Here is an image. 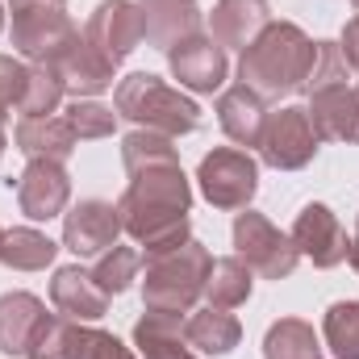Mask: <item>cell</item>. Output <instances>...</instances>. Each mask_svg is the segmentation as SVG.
Masks as SVG:
<instances>
[{"mask_svg": "<svg viewBox=\"0 0 359 359\" xmlns=\"http://www.w3.org/2000/svg\"><path fill=\"white\" fill-rule=\"evenodd\" d=\"M59 100H63V84H59V76L46 67V63H38V67H29V80H25V92H21V117H46V113H55L59 109Z\"/></svg>", "mask_w": 359, "mask_h": 359, "instance_id": "obj_30", "label": "cell"}, {"mask_svg": "<svg viewBox=\"0 0 359 359\" xmlns=\"http://www.w3.org/2000/svg\"><path fill=\"white\" fill-rule=\"evenodd\" d=\"M347 259H351V268L359 271V234L351 238V251H347Z\"/></svg>", "mask_w": 359, "mask_h": 359, "instance_id": "obj_36", "label": "cell"}, {"mask_svg": "<svg viewBox=\"0 0 359 359\" xmlns=\"http://www.w3.org/2000/svg\"><path fill=\"white\" fill-rule=\"evenodd\" d=\"M0 29H4V13H0Z\"/></svg>", "mask_w": 359, "mask_h": 359, "instance_id": "obj_38", "label": "cell"}, {"mask_svg": "<svg viewBox=\"0 0 359 359\" xmlns=\"http://www.w3.org/2000/svg\"><path fill=\"white\" fill-rule=\"evenodd\" d=\"M4 147H8V138H4V126H0V155H4Z\"/></svg>", "mask_w": 359, "mask_h": 359, "instance_id": "obj_37", "label": "cell"}, {"mask_svg": "<svg viewBox=\"0 0 359 359\" xmlns=\"http://www.w3.org/2000/svg\"><path fill=\"white\" fill-rule=\"evenodd\" d=\"M268 25V0H217V8L209 13V38L222 50H247Z\"/></svg>", "mask_w": 359, "mask_h": 359, "instance_id": "obj_16", "label": "cell"}, {"mask_svg": "<svg viewBox=\"0 0 359 359\" xmlns=\"http://www.w3.org/2000/svg\"><path fill=\"white\" fill-rule=\"evenodd\" d=\"M184 339H188V347H196V351H205V355H226V351L238 347L243 326H238L234 313L209 305V309H196V313L184 322Z\"/></svg>", "mask_w": 359, "mask_h": 359, "instance_id": "obj_23", "label": "cell"}, {"mask_svg": "<svg viewBox=\"0 0 359 359\" xmlns=\"http://www.w3.org/2000/svg\"><path fill=\"white\" fill-rule=\"evenodd\" d=\"M13 138H17V151H25L29 159H55V163H63L76 151V142H80L72 134L67 117H55V113H46V117H21Z\"/></svg>", "mask_w": 359, "mask_h": 359, "instance_id": "obj_21", "label": "cell"}, {"mask_svg": "<svg viewBox=\"0 0 359 359\" xmlns=\"http://www.w3.org/2000/svg\"><path fill=\"white\" fill-rule=\"evenodd\" d=\"M25 80H29V67H21L13 55H0V121L13 104H21Z\"/></svg>", "mask_w": 359, "mask_h": 359, "instance_id": "obj_33", "label": "cell"}, {"mask_svg": "<svg viewBox=\"0 0 359 359\" xmlns=\"http://www.w3.org/2000/svg\"><path fill=\"white\" fill-rule=\"evenodd\" d=\"M8 13H13V46L34 63H50L76 38L67 0H8Z\"/></svg>", "mask_w": 359, "mask_h": 359, "instance_id": "obj_5", "label": "cell"}, {"mask_svg": "<svg viewBox=\"0 0 359 359\" xmlns=\"http://www.w3.org/2000/svg\"><path fill=\"white\" fill-rule=\"evenodd\" d=\"M322 334H326V347L334 351V359H359V301L330 305Z\"/></svg>", "mask_w": 359, "mask_h": 359, "instance_id": "obj_29", "label": "cell"}, {"mask_svg": "<svg viewBox=\"0 0 359 359\" xmlns=\"http://www.w3.org/2000/svg\"><path fill=\"white\" fill-rule=\"evenodd\" d=\"M84 38H88L100 55H109L113 63H121L147 38L142 4H134V0H104V4H96V13H92L88 25H84Z\"/></svg>", "mask_w": 359, "mask_h": 359, "instance_id": "obj_9", "label": "cell"}, {"mask_svg": "<svg viewBox=\"0 0 359 359\" xmlns=\"http://www.w3.org/2000/svg\"><path fill=\"white\" fill-rule=\"evenodd\" d=\"M55 255H59V243H50L46 234H38L29 226L4 230V238H0V264L13 271H42L55 264Z\"/></svg>", "mask_w": 359, "mask_h": 359, "instance_id": "obj_24", "label": "cell"}, {"mask_svg": "<svg viewBox=\"0 0 359 359\" xmlns=\"http://www.w3.org/2000/svg\"><path fill=\"white\" fill-rule=\"evenodd\" d=\"M264 359H322L313 326L301 318H280L264 339Z\"/></svg>", "mask_w": 359, "mask_h": 359, "instance_id": "obj_26", "label": "cell"}, {"mask_svg": "<svg viewBox=\"0 0 359 359\" xmlns=\"http://www.w3.org/2000/svg\"><path fill=\"white\" fill-rule=\"evenodd\" d=\"M196 180H201V192H205L209 205H217V209H247V201L259 188V168H255V159L247 151L222 147V151L201 159Z\"/></svg>", "mask_w": 359, "mask_h": 359, "instance_id": "obj_8", "label": "cell"}, {"mask_svg": "<svg viewBox=\"0 0 359 359\" xmlns=\"http://www.w3.org/2000/svg\"><path fill=\"white\" fill-rule=\"evenodd\" d=\"M117 117L134 121L138 130H155L163 138H180V134H192L201 126V109L184 96L180 88L163 84L159 76H147V72H134L117 84Z\"/></svg>", "mask_w": 359, "mask_h": 359, "instance_id": "obj_4", "label": "cell"}, {"mask_svg": "<svg viewBox=\"0 0 359 359\" xmlns=\"http://www.w3.org/2000/svg\"><path fill=\"white\" fill-rule=\"evenodd\" d=\"M134 347L142 351V359H196L188 351L180 313H147L134 326Z\"/></svg>", "mask_w": 359, "mask_h": 359, "instance_id": "obj_22", "label": "cell"}, {"mask_svg": "<svg viewBox=\"0 0 359 359\" xmlns=\"http://www.w3.org/2000/svg\"><path fill=\"white\" fill-rule=\"evenodd\" d=\"M46 67L59 76L63 92H76V96H96V92H104L113 84V72H117V63H113L109 55H100L88 38H80V34H76Z\"/></svg>", "mask_w": 359, "mask_h": 359, "instance_id": "obj_13", "label": "cell"}, {"mask_svg": "<svg viewBox=\"0 0 359 359\" xmlns=\"http://www.w3.org/2000/svg\"><path fill=\"white\" fill-rule=\"evenodd\" d=\"M142 17H147V42L159 50H172L201 25L196 0H142Z\"/></svg>", "mask_w": 359, "mask_h": 359, "instance_id": "obj_20", "label": "cell"}, {"mask_svg": "<svg viewBox=\"0 0 359 359\" xmlns=\"http://www.w3.org/2000/svg\"><path fill=\"white\" fill-rule=\"evenodd\" d=\"M63 117H67V126H72V134H76L80 142L109 138V134H113V126H117V113H113V109H104V104H96V100H72Z\"/></svg>", "mask_w": 359, "mask_h": 359, "instance_id": "obj_32", "label": "cell"}, {"mask_svg": "<svg viewBox=\"0 0 359 359\" xmlns=\"http://www.w3.org/2000/svg\"><path fill=\"white\" fill-rule=\"evenodd\" d=\"M355 8H359V0H355Z\"/></svg>", "mask_w": 359, "mask_h": 359, "instance_id": "obj_41", "label": "cell"}, {"mask_svg": "<svg viewBox=\"0 0 359 359\" xmlns=\"http://www.w3.org/2000/svg\"><path fill=\"white\" fill-rule=\"evenodd\" d=\"M168 63H172V76L180 80V88L217 92L226 84V50L205 34H192V38L176 42L168 50Z\"/></svg>", "mask_w": 359, "mask_h": 359, "instance_id": "obj_14", "label": "cell"}, {"mask_svg": "<svg viewBox=\"0 0 359 359\" xmlns=\"http://www.w3.org/2000/svg\"><path fill=\"white\" fill-rule=\"evenodd\" d=\"M205 297H209L213 309H234V305H243V301L251 297V268H247L238 255L213 259L209 280H205Z\"/></svg>", "mask_w": 359, "mask_h": 359, "instance_id": "obj_25", "label": "cell"}, {"mask_svg": "<svg viewBox=\"0 0 359 359\" xmlns=\"http://www.w3.org/2000/svg\"><path fill=\"white\" fill-rule=\"evenodd\" d=\"M288 238H292L297 251L309 255L318 268H339V264H347V251H351V238H347L343 222H339L326 205H318V201L297 213Z\"/></svg>", "mask_w": 359, "mask_h": 359, "instance_id": "obj_11", "label": "cell"}, {"mask_svg": "<svg viewBox=\"0 0 359 359\" xmlns=\"http://www.w3.org/2000/svg\"><path fill=\"white\" fill-rule=\"evenodd\" d=\"M213 268V255L201 243H184L176 251L147 255V276H142V301L151 313H192L196 297L205 292V280Z\"/></svg>", "mask_w": 359, "mask_h": 359, "instance_id": "obj_3", "label": "cell"}, {"mask_svg": "<svg viewBox=\"0 0 359 359\" xmlns=\"http://www.w3.org/2000/svg\"><path fill=\"white\" fill-rule=\"evenodd\" d=\"M234 255H238L251 271L268 276V280L292 276L297 259H301L297 243H292L284 230H276L268 217L255 213V209H247V213L234 217Z\"/></svg>", "mask_w": 359, "mask_h": 359, "instance_id": "obj_6", "label": "cell"}, {"mask_svg": "<svg viewBox=\"0 0 359 359\" xmlns=\"http://www.w3.org/2000/svg\"><path fill=\"white\" fill-rule=\"evenodd\" d=\"M50 326L46 305L34 292H8L0 297V351L4 355H29L42 339V330Z\"/></svg>", "mask_w": 359, "mask_h": 359, "instance_id": "obj_15", "label": "cell"}, {"mask_svg": "<svg viewBox=\"0 0 359 359\" xmlns=\"http://www.w3.org/2000/svg\"><path fill=\"white\" fill-rule=\"evenodd\" d=\"M0 238H4V230H0Z\"/></svg>", "mask_w": 359, "mask_h": 359, "instance_id": "obj_40", "label": "cell"}, {"mask_svg": "<svg viewBox=\"0 0 359 359\" xmlns=\"http://www.w3.org/2000/svg\"><path fill=\"white\" fill-rule=\"evenodd\" d=\"M50 301L63 318L72 322H96L109 309V292L92 280V271L84 268H59L50 280Z\"/></svg>", "mask_w": 359, "mask_h": 359, "instance_id": "obj_17", "label": "cell"}, {"mask_svg": "<svg viewBox=\"0 0 359 359\" xmlns=\"http://www.w3.org/2000/svg\"><path fill=\"white\" fill-rule=\"evenodd\" d=\"M138 251L134 247H109L104 255H96V268H92V280L109 292V297H117V292H126L130 288V280L138 276Z\"/></svg>", "mask_w": 359, "mask_h": 359, "instance_id": "obj_31", "label": "cell"}, {"mask_svg": "<svg viewBox=\"0 0 359 359\" xmlns=\"http://www.w3.org/2000/svg\"><path fill=\"white\" fill-rule=\"evenodd\" d=\"M217 121H222V130H226L230 142H238V147H259V134H264V121H268L264 96L251 92L247 84L226 88L222 100H217Z\"/></svg>", "mask_w": 359, "mask_h": 359, "instance_id": "obj_18", "label": "cell"}, {"mask_svg": "<svg viewBox=\"0 0 359 359\" xmlns=\"http://www.w3.org/2000/svg\"><path fill=\"white\" fill-rule=\"evenodd\" d=\"M355 234H359V222H355Z\"/></svg>", "mask_w": 359, "mask_h": 359, "instance_id": "obj_39", "label": "cell"}, {"mask_svg": "<svg viewBox=\"0 0 359 359\" xmlns=\"http://www.w3.org/2000/svg\"><path fill=\"white\" fill-rule=\"evenodd\" d=\"M188 205H192V192L180 163L147 168L130 176L126 196L117 201L126 234L142 243L147 255H163L188 243Z\"/></svg>", "mask_w": 359, "mask_h": 359, "instance_id": "obj_1", "label": "cell"}, {"mask_svg": "<svg viewBox=\"0 0 359 359\" xmlns=\"http://www.w3.org/2000/svg\"><path fill=\"white\" fill-rule=\"evenodd\" d=\"M339 46H343L347 67L359 76V17H351V21H347V29H343V42H339Z\"/></svg>", "mask_w": 359, "mask_h": 359, "instance_id": "obj_35", "label": "cell"}, {"mask_svg": "<svg viewBox=\"0 0 359 359\" xmlns=\"http://www.w3.org/2000/svg\"><path fill=\"white\" fill-rule=\"evenodd\" d=\"M347 80H351V67H347V59H343V46H339V42H318L301 92L313 100V96H322V92H330V88H343Z\"/></svg>", "mask_w": 359, "mask_h": 359, "instance_id": "obj_28", "label": "cell"}, {"mask_svg": "<svg viewBox=\"0 0 359 359\" xmlns=\"http://www.w3.org/2000/svg\"><path fill=\"white\" fill-rule=\"evenodd\" d=\"M121 230V209L109 201H80L72 213H63V247L80 259H96L109 247H117Z\"/></svg>", "mask_w": 359, "mask_h": 359, "instance_id": "obj_10", "label": "cell"}, {"mask_svg": "<svg viewBox=\"0 0 359 359\" xmlns=\"http://www.w3.org/2000/svg\"><path fill=\"white\" fill-rule=\"evenodd\" d=\"M121 163H126L130 176H138V172H147V168L180 163V155H176V147H172V138H163V134H155V130H134V134H126V142H121Z\"/></svg>", "mask_w": 359, "mask_h": 359, "instance_id": "obj_27", "label": "cell"}, {"mask_svg": "<svg viewBox=\"0 0 359 359\" xmlns=\"http://www.w3.org/2000/svg\"><path fill=\"white\" fill-rule=\"evenodd\" d=\"M80 359H134V351L126 343H117L113 334H104V330H88V343H84Z\"/></svg>", "mask_w": 359, "mask_h": 359, "instance_id": "obj_34", "label": "cell"}, {"mask_svg": "<svg viewBox=\"0 0 359 359\" xmlns=\"http://www.w3.org/2000/svg\"><path fill=\"white\" fill-rule=\"evenodd\" d=\"M309 117H313L318 138L359 142V88L343 84V88H330V92H322V96H313Z\"/></svg>", "mask_w": 359, "mask_h": 359, "instance_id": "obj_19", "label": "cell"}, {"mask_svg": "<svg viewBox=\"0 0 359 359\" xmlns=\"http://www.w3.org/2000/svg\"><path fill=\"white\" fill-rule=\"evenodd\" d=\"M313 46L305 38L301 25L292 21H271L268 29L243 50V63H238V76L243 84L259 96H284V92H301L305 76H309V63H313Z\"/></svg>", "mask_w": 359, "mask_h": 359, "instance_id": "obj_2", "label": "cell"}, {"mask_svg": "<svg viewBox=\"0 0 359 359\" xmlns=\"http://www.w3.org/2000/svg\"><path fill=\"white\" fill-rule=\"evenodd\" d=\"M318 142L322 138L313 130L309 109L288 104L280 113H268L264 134H259V155H264V163L276 168V172H297V168H305L318 155Z\"/></svg>", "mask_w": 359, "mask_h": 359, "instance_id": "obj_7", "label": "cell"}, {"mask_svg": "<svg viewBox=\"0 0 359 359\" xmlns=\"http://www.w3.org/2000/svg\"><path fill=\"white\" fill-rule=\"evenodd\" d=\"M72 201V180L63 163L55 159H29V168L17 180V205L29 222H50L67 209Z\"/></svg>", "mask_w": 359, "mask_h": 359, "instance_id": "obj_12", "label": "cell"}]
</instances>
